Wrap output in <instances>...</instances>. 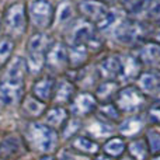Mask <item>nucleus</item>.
<instances>
[{
	"instance_id": "f257e3e1",
	"label": "nucleus",
	"mask_w": 160,
	"mask_h": 160,
	"mask_svg": "<svg viewBox=\"0 0 160 160\" xmlns=\"http://www.w3.org/2000/svg\"><path fill=\"white\" fill-rule=\"evenodd\" d=\"M27 73V63L22 56H14L8 61L0 80V107L8 108L21 102Z\"/></svg>"
},
{
	"instance_id": "f03ea898",
	"label": "nucleus",
	"mask_w": 160,
	"mask_h": 160,
	"mask_svg": "<svg viewBox=\"0 0 160 160\" xmlns=\"http://www.w3.org/2000/svg\"><path fill=\"white\" fill-rule=\"evenodd\" d=\"M25 139H27V143L35 152L44 153V155L52 153L59 143V135L56 129L51 128L45 122L38 121H32L28 124Z\"/></svg>"
},
{
	"instance_id": "7ed1b4c3",
	"label": "nucleus",
	"mask_w": 160,
	"mask_h": 160,
	"mask_svg": "<svg viewBox=\"0 0 160 160\" xmlns=\"http://www.w3.org/2000/svg\"><path fill=\"white\" fill-rule=\"evenodd\" d=\"M51 42H52L51 37L42 31H37L30 37L27 42V58H25L28 73L39 75L42 72L45 68V55Z\"/></svg>"
},
{
	"instance_id": "20e7f679",
	"label": "nucleus",
	"mask_w": 160,
	"mask_h": 160,
	"mask_svg": "<svg viewBox=\"0 0 160 160\" xmlns=\"http://www.w3.org/2000/svg\"><path fill=\"white\" fill-rule=\"evenodd\" d=\"M2 28L4 30L6 37L13 41L24 37L28 28V14L24 3L17 2L6 8L2 18Z\"/></svg>"
},
{
	"instance_id": "39448f33",
	"label": "nucleus",
	"mask_w": 160,
	"mask_h": 160,
	"mask_svg": "<svg viewBox=\"0 0 160 160\" xmlns=\"http://www.w3.org/2000/svg\"><path fill=\"white\" fill-rule=\"evenodd\" d=\"M149 27L138 18H124L112 31V35L122 45L143 44L149 35Z\"/></svg>"
},
{
	"instance_id": "423d86ee",
	"label": "nucleus",
	"mask_w": 160,
	"mask_h": 160,
	"mask_svg": "<svg viewBox=\"0 0 160 160\" xmlns=\"http://www.w3.org/2000/svg\"><path fill=\"white\" fill-rule=\"evenodd\" d=\"M114 102L121 111V114H131L136 115L138 112L145 110L148 104V98L136 86H125L121 87L117 93Z\"/></svg>"
},
{
	"instance_id": "0eeeda50",
	"label": "nucleus",
	"mask_w": 160,
	"mask_h": 160,
	"mask_svg": "<svg viewBox=\"0 0 160 160\" xmlns=\"http://www.w3.org/2000/svg\"><path fill=\"white\" fill-rule=\"evenodd\" d=\"M68 38H69L70 45L84 44L90 51L100 49L102 47V41L98 35L96 25L86 21L84 18L73 21V25L70 27Z\"/></svg>"
},
{
	"instance_id": "6e6552de",
	"label": "nucleus",
	"mask_w": 160,
	"mask_h": 160,
	"mask_svg": "<svg viewBox=\"0 0 160 160\" xmlns=\"http://www.w3.org/2000/svg\"><path fill=\"white\" fill-rule=\"evenodd\" d=\"M28 22L37 31H45L53 25L55 7L51 0H31L27 7Z\"/></svg>"
},
{
	"instance_id": "1a4fd4ad",
	"label": "nucleus",
	"mask_w": 160,
	"mask_h": 160,
	"mask_svg": "<svg viewBox=\"0 0 160 160\" xmlns=\"http://www.w3.org/2000/svg\"><path fill=\"white\" fill-rule=\"evenodd\" d=\"M45 68L53 73H62L69 68L68 45L62 41H52L45 55Z\"/></svg>"
},
{
	"instance_id": "9d476101",
	"label": "nucleus",
	"mask_w": 160,
	"mask_h": 160,
	"mask_svg": "<svg viewBox=\"0 0 160 160\" xmlns=\"http://www.w3.org/2000/svg\"><path fill=\"white\" fill-rule=\"evenodd\" d=\"M111 6L104 0H80L78 4V11L86 21L97 25L104 20Z\"/></svg>"
},
{
	"instance_id": "9b49d317",
	"label": "nucleus",
	"mask_w": 160,
	"mask_h": 160,
	"mask_svg": "<svg viewBox=\"0 0 160 160\" xmlns=\"http://www.w3.org/2000/svg\"><path fill=\"white\" fill-rule=\"evenodd\" d=\"M97 107H98V101L96 96L88 91H82L75 94L72 101L69 102V114H72L75 118H84L96 112Z\"/></svg>"
},
{
	"instance_id": "f8f14e48",
	"label": "nucleus",
	"mask_w": 160,
	"mask_h": 160,
	"mask_svg": "<svg viewBox=\"0 0 160 160\" xmlns=\"http://www.w3.org/2000/svg\"><path fill=\"white\" fill-rule=\"evenodd\" d=\"M121 63H122V55L108 53L96 66L98 76L102 80H117L118 82L119 75H121Z\"/></svg>"
},
{
	"instance_id": "ddd939ff",
	"label": "nucleus",
	"mask_w": 160,
	"mask_h": 160,
	"mask_svg": "<svg viewBox=\"0 0 160 160\" xmlns=\"http://www.w3.org/2000/svg\"><path fill=\"white\" fill-rule=\"evenodd\" d=\"M136 87L145 96H158L160 94V70L152 69L141 72L136 79Z\"/></svg>"
},
{
	"instance_id": "4468645a",
	"label": "nucleus",
	"mask_w": 160,
	"mask_h": 160,
	"mask_svg": "<svg viewBox=\"0 0 160 160\" xmlns=\"http://www.w3.org/2000/svg\"><path fill=\"white\" fill-rule=\"evenodd\" d=\"M84 131L87 132V136H90L91 139H105L114 136V132L117 131V128L114 127L112 122L107 121L104 118H96L91 119L88 124H86Z\"/></svg>"
},
{
	"instance_id": "2eb2a0df",
	"label": "nucleus",
	"mask_w": 160,
	"mask_h": 160,
	"mask_svg": "<svg viewBox=\"0 0 160 160\" xmlns=\"http://www.w3.org/2000/svg\"><path fill=\"white\" fill-rule=\"evenodd\" d=\"M55 84H56V80L51 75L41 76V78L37 79L35 83L32 84L31 94H32L35 98H38L39 101H42V102L47 104L48 101L52 100L53 90H55Z\"/></svg>"
},
{
	"instance_id": "dca6fc26",
	"label": "nucleus",
	"mask_w": 160,
	"mask_h": 160,
	"mask_svg": "<svg viewBox=\"0 0 160 160\" xmlns=\"http://www.w3.org/2000/svg\"><path fill=\"white\" fill-rule=\"evenodd\" d=\"M142 72V63L136 55H122L121 63V75L118 82H131L136 80Z\"/></svg>"
},
{
	"instance_id": "f3484780",
	"label": "nucleus",
	"mask_w": 160,
	"mask_h": 160,
	"mask_svg": "<svg viewBox=\"0 0 160 160\" xmlns=\"http://www.w3.org/2000/svg\"><path fill=\"white\" fill-rule=\"evenodd\" d=\"M76 94V86L72 80L69 79H61L56 82L55 90H53L52 100L56 105L69 104L72 98Z\"/></svg>"
},
{
	"instance_id": "a211bd4d",
	"label": "nucleus",
	"mask_w": 160,
	"mask_h": 160,
	"mask_svg": "<svg viewBox=\"0 0 160 160\" xmlns=\"http://www.w3.org/2000/svg\"><path fill=\"white\" fill-rule=\"evenodd\" d=\"M142 65L152 68L160 66V44L155 41L143 42L139 48V52L136 55Z\"/></svg>"
},
{
	"instance_id": "6ab92c4d",
	"label": "nucleus",
	"mask_w": 160,
	"mask_h": 160,
	"mask_svg": "<svg viewBox=\"0 0 160 160\" xmlns=\"http://www.w3.org/2000/svg\"><path fill=\"white\" fill-rule=\"evenodd\" d=\"M69 110H66L63 105H55L45 111L44 122L53 129H62L69 119Z\"/></svg>"
},
{
	"instance_id": "aec40b11",
	"label": "nucleus",
	"mask_w": 160,
	"mask_h": 160,
	"mask_svg": "<svg viewBox=\"0 0 160 160\" xmlns=\"http://www.w3.org/2000/svg\"><path fill=\"white\" fill-rule=\"evenodd\" d=\"M21 111L27 118L30 119H38L39 117H44L47 111V104L39 101L38 98L30 94V96L22 97L21 100Z\"/></svg>"
},
{
	"instance_id": "412c9836",
	"label": "nucleus",
	"mask_w": 160,
	"mask_h": 160,
	"mask_svg": "<svg viewBox=\"0 0 160 160\" xmlns=\"http://www.w3.org/2000/svg\"><path fill=\"white\" fill-rule=\"evenodd\" d=\"M68 56H69V68L72 69H82L88 61L90 49L84 44H75L68 47Z\"/></svg>"
},
{
	"instance_id": "4be33fe9",
	"label": "nucleus",
	"mask_w": 160,
	"mask_h": 160,
	"mask_svg": "<svg viewBox=\"0 0 160 160\" xmlns=\"http://www.w3.org/2000/svg\"><path fill=\"white\" fill-rule=\"evenodd\" d=\"M70 146H72L73 150L82 153V155L86 156H93L97 155L100 150V145L97 143V141L91 139L90 136L87 135H76L72 138V142H70Z\"/></svg>"
},
{
	"instance_id": "5701e85b",
	"label": "nucleus",
	"mask_w": 160,
	"mask_h": 160,
	"mask_svg": "<svg viewBox=\"0 0 160 160\" xmlns=\"http://www.w3.org/2000/svg\"><path fill=\"white\" fill-rule=\"evenodd\" d=\"M75 6L69 0H63L59 3V6L55 8V17H53V25L56 27H65L75 21Z\"/></svg>"
},
{
	"instance_id": "b1692460",
	"label": "nucleus",
	"mask_w": 160,
	"mask_h": 160,
	"mask_svg": "<svg viewBox=\"0 0 160 160\" xmlns=\"http://www.w3.org/2000/svg\"><path fill=\"white\" fill-rule=\"evenodd\" d=\"M145 129V119L139 115H131L118 127V132L124 138H135Z\"/></svg>"
},
{
	"instance_id": "393cba45",
	"label": "nucleus",
	"mask_w": 160,
	"mask_h": 160,
	"mask_svg": "<svg viewBox=\"0 0 160 160\" xmlns=\"http://www.w3.org/2000/svg\"><path fill=\"white\" fill-rule=\"evenodd\" d=\"M119 90V82L117 80H102L101 83L96 86V98L97 101L110 102L115 98L117 93Z\"/></svg>"
},
{
	"instance_id": "a878e982",
	"label": "nucleus",
	"mask_w": 160,
	"mask_h": 160,
	"mask_svg": "<svg viewBox=\"0 0 160 160\" xmlns=\"http://www.w3.org/2000/svg\"><path fill=\"white\" fill-rule=\"evenodd\" d=\"M124 11L118 7H110V11L107 13V16L104 17L100 24L96 25L98 32H112L114 28L124 20Z\"/></svg>"
},
{
	"instance_id": "bb28decb",
	"label": "nucleus",
	"mask_w": 160,
	"mask_h": 160,
	"mask_svg": "<svg viewBox=\"0 0 160 160\" xmlns=\"http://www.w3.org/2000/svg\"><path fill=\"white\" fill-rule=\"evenodd\" d=\"M102 152L112 159H119L127 152V142L122 136H111L102 145Z\"/></svg>"
},
{
	"instance_id": "cd10ccee",
	"label": "nucleus",
	"mask_w": 160,
	"mask_h": 160,
	"mask_svg": "<svg viewBox=\"0 0 160 160\" xmlns=\"http://www.w3.org/2000/svg\"><path fill=\"white\" fill-rule=\"evenodd\" d=\"M128 156L133 160H149L150 152L145 138H135L127 145Z\"/></svg>"
},
{
	"instance_id": "c85d7f7f",
	"label": "nucleus",
	"mask_w": 160,
	"mask_h": 160,
	"mask_svg": "<svg viewBox=\"0 0 160 160\" xmlns=\"http://www.w3.org/2000/svg\"><path fill=\"white\" fill-rule=\"evenodd\" d=\"M98 114L101 118L107 119L110 122H118L121 118V111L118 110V107L115 105V102L110 101V102H101L100 107H97Z\"/></svg>"
},
{
	"instance_id": "c756f323",
	"label": "nucleus",
	"mask_w": 160,
	"mask_h": 160,
	"mask_svg": "<svg viewBox=\"0 0 160 160\" xmlns=\"http://www.w3.org/2000/svg\"><path fill=\"white\" fill-rule=\"evenodd\" d=\"M14 51V41L8 37L0 39V68L8 63Z\"/></svg>"
},
{
	"instance_id": "7c9ffc66",
	"label": "nucleus",
	"mask_w": 160,
	"mask_h": 160,
	"mask_svg": "<svg viewBox=\"0 0 160 160\" xmlns=\"http://www.w3.org/2000/svg\"><path fill=\"white\" fill-rule=\"evenodd\" d=\"M145 141H146L148 148H149L150 156L160 155V131L159 129H156V128L148 129L146 135H145Z\"/></svg>"
},
{
	"instance_id": "2f4dec72",
	"label": "nucleus",
	"mask_w": 160,
	"mask_h": 160,
	"mask_svg": "<svg viewBox=\"0 0 160 160\" xmlns=\"http://www.w3.org/2000/svg\"><path fill=\"white\" fill-rule=\"evenodd\" d=\"M82 128V122L79 121V118L68 119V122L62 128V138L63 139H72L73 136L78 135L79 129Z\"/></svg>"
},
{
	"instance_id": "473e14b6",
	"label": "nucleus",
	"mask_w": 160,
	"mask_h": 160,
	"mask_svg": "<svg viewBox=\"0 0 160 160\" xmlns=\"http://www.w3.org/2000/svg\"><path fill=\"white\" fill-rule=\"evenodd\" d=\"M58 160H91L90 156L82 155V153L76 152L73 149H63L59 152Z\"/></svg>"
},
{
	"instance_id": "72a5a7b5",
	"label": "nucleus",
	"mask_w": 160,
	"mask_h": 160,
	"mask_svg": "<svg viewBox=\"0 0 160 160\" xmlns=\"http://www.w3.org/2000/svg\"><path fill=\"white\" fill-rule=\"evenodd\" d=\"M146 118L149 119V122L156 125H160V104H153L148 108Z\"/></svg>"
},
{
	"instance_id": "f704fd0d",
	"label": "nucleus",
	"mask_w": 160,
	"mask_h": 160,
	"mask_svg": "<svg viewBox=\"0 0 160 160\" xmlns=\"http://www.w3.org/2000/svg\"><path fill=\"white\" fill-rule=\"evenodd\" d=\"M94 160H114V159L107 155H97L96 158H94Z\"/></svg>"
},
{
	"instance_id": "c9c22d12",
	"label": "nucleus",
	"mask_w": 160,
	"mask_h": 160,
	"mask_svg": "<svg viewBox=\"0 0 160 160\" xmlns=\"http://www.w3.org/2000/svg\"><path fill=\"white\" fill-rule=\"evenodd\" d=\"M153 38H155V42L160 44V28H158V30L153 32Z\"/></svg>"
},
{
	"instance_id": "e433bc0d",
	"label": "nucleus",
	"mask_w": 160,
	"mask_h": 160,
	"mask_svg": "<svg viewBox=\"0 0 160 160\" xmlns=\"http://www.w3.org/2000/svg\"><path fill=\"white\" fill-rule=\"evenodd\" d=\"M39 160H56V159L53 158V156H51V155H44Z\"/></svg>"
},
{
	"instance_id": "4c0bfd02",
	"label": "nucleus",
	"mask_w": 160,
	"mask_h": 160,
	"mask_svg": "<svg viewBox=\"0 0 160 160\" xmlns=\"http://www.w3.org/2000/svg\"><path fill=\"white\" fill-rule=\"evenodd\" d=\"M119 160H133V159L131 158V156H121V158H119Z\"/></svg>"
},
{
	"instance_id": "58836bf2",
	"label": "nucleus",
	"mask_w": 160,
	"mask_h": 160,
	"mask_svg": "<svg viewBox=\"0 0 160 160\" xmlns=\"http://www.w3.org/2000/svg\"><path fill=\"white\" fill-rule=\"evenodd\" d=\"M150 160H160V155H155V156H152V159Z\"/></svg>"
},
{
	"instance_id": "ea45409f",
	"label": "nucleus",
	"mask_w": 160,
	"mask_h": 160,
	"mask_svg": "<svg viewBox=\"0 0 160 160\" xmlns=\"http://www.w3.org/2000/svg\"><path fill=\"white\" fill-rule=\"evenodd\" d=\"M104 2H107L108 4H110V3H112V2H118V0H104Z\"/></svg>"
},
{
	"instance_id": "a19ab883",
	"label": "nucleus",
	"mask_w": 160,
	"mask_h": 160,
	"mask_svg": "<svg viewBox=\"0 0 160 160\" xmlns=\"http://www.w3.org/2000/svg\"><path fill=\"white\" fill-rule=\"evenodd\" d=\"M0 30H2V20H0Z\"/></svg>"
}]
</instances>
